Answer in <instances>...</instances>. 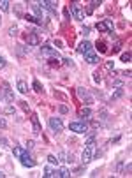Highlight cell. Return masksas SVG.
I'll list each match as a JSON object with an SVG mask.
<instances>
[{
    "label": "cell",
    "instance_id": "1",
    "mask_svg": "<svg viewBox=\"0 0 132 178\" xmlns=\"http://www.w3.org/2000/svg\"><path fill=\"white\" fill-rule=\"evenodd\" d=\"M0 97H4V99H6L7 102H14V92H13V88H11V85H9L7 81H4V83H2Z\"/></svg>",
    "mask_w": 132,
    "mask_h": 178
},
{
    "label": "cell",
    "instance_id": "2",
    "mask_svg": "<svg viewBox=\"0 0 132 178\" xmlns=\"http://www.w3.org/2000/svg\"><path fill=\"white\" fill-rule=\"evenodd\" d=\"M70 11H72L74 20H77V21H83L85 20V11H83V6L79 2H72L70 4Z\"/></svg>",
    "mask_w": 132,
    "mask_h": 178
},
{
    "label": "cell",
    "instance_id": "3",
    "mask_svg": "<svg viewBox=\"0 0 132 178\" xmlns=\"http://www.w3.org/2000/svg\"><path fill=\"white\" fill-rule=\"evenodd\" d=\"M93 150H95V145H85V150H83V153H81V164L92 162V159H93Z\"/></svg>",
    "mask_w": 132,
    "mask_h": 178
},
{
    "label": "cell",
    "instance_id": "4",
    "mask_svg": "<svg viewBox=\"0 0 132 178\" xmlns=\"http://www.w3.org/2000/svg\"><path fill=\"white\" fill-rule=\"evenodd\" d=\"M69 129L72 132H77V134H86L88 132V125H86V122H70Z\"/></svg>",
    "mask_w": 132,
    "mask_h": 178
},
{
    "label": "cell",
    "instance_id": "5",
    "mask_svg": "<svg viewBox=\"0 0 132 178\" xmlns=\"http://www.w3.org/2000/svg\"><path fill=\"white\" fill-rule=\"evenodd\" d=\"M27 43H28V46H39V44H41V32H37V30L28 32Z\"/></svg>",
    "mask_w": 132,
    "mask_h": 178
},
{
    "label": "cell",
    "instance_id": "6",
    "mask_svg": "<svg viewBox=\"0 0 132 178\" xmlns=\"http://www.w3.org/2000/svg\"><path fill=\"white\" fill-rule=\"evenodd\" d=\"M95 28L99 30V32H107V34H109V36L113 37V23L109 21V20H106V21H100V23H97V25H95Z\"/></svg>",
    "mask_w": 132,
    "mask_h": 178
},
{
    "label": "cell",
    "instance_id": "7",
    "mask_svg": "<svg viewBox=\"0 0 132 178\" xmlns=\"http://www.w3.org/2000/svg\"><path fill=\"white\" fill-rule=\"evenodd\" d=\"M41 55L46 58H60V55H58V51L55 50V48H51V46H42L41 48Z\"/></svg>",
    "mask_w": 132,
    "mask_h": 178
},
{
    "label": "cell",
    "instance_id": "8",
    "mask_svg": "<svg viewBox=\"0 0 132 178\" xmlns=\"http://www.w3.org/2000/svg\"><path fill=\"white\" fill-rule=\"evenodd\" d=\"M37 6L41 9H46L49 11L51 14H56V2H49V0H41V2H37Z\"/></svg>",
    "mask_w": 132,
    "mask_h": 178
},
{
    "label": "cell",
    "instance_id": "9",
    "mask_svg": "<svg viewBox=\"0 0 132 178\" xmlns=\"http://www.w3.org/2000/svg\"><path fill=\"white\" fill-rule=\"evenodd\" d=\"M49 127H51V131L55 132V134H60L63 131V123L60 118H49Z\"/></svg>",
    "mask_w": 132,
    "mask_h": 178
},
{
    "label": "cell",
    "instance_id": "10",
    "mask_svg": "<svg viewBox=\"0 0 132 178\" xmlns=\"http://www.w3.org/2000/svg\"><path fill=\"white\" fill-rule=\"evenodd\" d=\"M20 161H21V164H23L25 168H34V166H35V161H34V157L30 155L28 152H23V153H21Z\"/></svg>",
    "mask_w": 132,
    "mask_h": 178
},
{
    "label": "cell",
    "instance_id": "11",
    "mask_svg": "<svg viewBox=\"0 0 132 178\" xmlns=\"http://www.w3.org/2000/svg\"><path fill=\"white\" fill-rule=\"evenodd\" d=\"M77 97H79L81 100H85L86 104H92V102H93V99L90 97L88 90H86V88H83V86H79V88H77Z\"/></svg>",
    "mask_w": 132,
    "mask_h": 178
},
{
    "label": "cell",
    "instance_id": "12",
    "mask_svg": "<svg viewBox=\"0 0 132 178\" xmlns=\"http://www.w3.org/2000/svg\"><path fill=\"white\" fill-rule=\"evenodd\" d=\"M83 57H85V60H86L88 64H92V65H95V64H99V62H100V58H99V55L95 53V50H92V51H88V53H85Z\"/></svg>",
    "mask_w": 132,
    "mask_h": 178
},
{
    "label": "cell",
    "instance_id": "13",
    "mask_svg": "<svg viewBox=\"0 0 132 178\" xmlns=\"http://www.w3.org/2000/svg\"><path fill=\"white\" fill-rule=\"evenodd\" d=\"M93 50V44L90 43V41H83V43L79 44V48H77V51L81 53V55H85V53H88V51Z\"/></svg>",
    "mask_w": 132,
    "mask_h": 178
},
{
    "label": "cell",
    "instance_id": "14",
    "mask_svg": "<svg viewBox=\"0 0 132 178\" xmlns=\"http://www.w3.org/2000/svg\"><path fill=\"white\" fill-rule=\"evenodd\" d=\"M16 86H18L20 93H28V83L23 78H18V83H16Z\"/></svg>",
    "mask_w": 132,
    "mask_h": 178
},
{
    "label": "cell",
    "instance_id": "15",
    "mask_svg": "<svg viewBox=\"0 0 132 178\" xmlns=\"http://www.w3.org/2000/svg\"><path fill=\"white\" fill-rule=\"evenodd\" d=\"M55 176H58V178H69L70 176V171L67 169V168H58V169H55Z\"/></svg>",
    "mask_w": 132,
    "mask_h": 178
},
{
    "label": "cell",
    "instance_id": "16",
    "mask_svg": "<svg viewBox=\"0 0 132 178\" xmlns=\"http://www.w3.org/2000/svg\"><path fill=\"white\" fill-rule=\"evenodd\" d=\"M32 9H34V13L37 14V20H39V21H42V18H44V13H42V9L37 6V2H34V4H32Z\"/></svg>",
    "mask_w": 132,
    "mask_h": 178
},
{
    "label": "cell",
    "instance_id": "17",
    "mask_svg": "<svg viewBox=\"0 0 132 178\" xmlns=\"http://www.w3.org/2000/svg\"><path fill=\"white\" fill-rule=\"evenodd\" d=\"M32 125H34V131L39 134V131H41V125H39V116L35 113H32Z\"/></svg>",
    "mask_w": 132,
    "mask_h": 178
},
{
    "label": "cell",
    "instance_id": "18",
    "mask_svg": "<svg viewBox=\"0 0 132 178\" xmlns=\"http://www.w3.org/2000/svg\"><path fill=\"white\" fill-rule=\"evenodd\" d=\"M123 93H125V90H123V88H115V92L111 93V100H115V99H120V97H122Z\"/></svg>",
    "mask_w": 132,
    "mask_h": 178
},
{
    "label": "cell",
    "instance_id": "19",
    "mask_svg": "<svg viewBox=\"0 0 132 178\" xmlns=\"http://www.w3.org/2000/svg\"><path fill=\"white\" fill-rule=\"evenodd\" d=\"M44 176H46V178H53V176H55V169H53L51 166H46V168H44Z\"/></svg>",
    "mask_w": 132,
    "mask_h": 178
},
{
    "label": "cell",
    "instance_id": "20",
    "mask_svg": "<svg viewBox=\"0 0 132 178\" xmlns=\"http://www.w3.org/2000/svg\"><path fill=\"white\" fill-rule=\"evenodd\" d=\"M32 86H34V90H35L37 93H42V92H44V88H42V85L39 83V81H37V79H34V81H32Z\"/></svg>",
    "mask_w": 132,
    "mask_h": 178
},
{
    "label": "cell",
    "instance_id": "21",
    "mask_svg": "<svg viewBox=\"0 0 132 178\" xmlns=\"http://www.w3.org/2000/svg\"><path fill=\"white\" fill-rule=\"evenodd\" d=\"M9 6H11V4H9L7 0H0V11H2V13H9Z\"/></svg>",
    "mask_w": 132,
    "mask_h": 178
},
{
    "label": "cell",
    "instance_id": "22",
    "mask_svg": "<svg viewBox=\"0 0 132 178\" xmlns=\"http://www.w3.org/2000/svg\"><path fill=\"white\" fill-rule=\"evenodd\" d=\"M99 6H100V2H97V0H92L90 6H88V9H86V13H88V14H90V13H93V9L99 7Z\"/></svg>",
    "mask_w": 132,
    "mask_h": 178
},
{
    "label": "cell",
    "instance_id": "23",
    "mask_svg": "<svg viewBox=\"0 0 132 178\" xmlns=\"http://www.w3.org/2000/svg\"><path fill=\"white\" fill-rule=\"evenodd\" d=\"M90 115H92L90 108H81V109H79V116H90Z\"/></svg>",
    "mask_w": 132,
    "mask_h": 178
},
{
    "label": "cell",
    "instance_id": "24",
    "mask_svg": "<svg viewBox=\"0 0 132 178\" xmlns=\"http://www.w3.org/2000/svg\"><path fill=\"white\" fill-rule=\"evenodd\" d=\"M65 157H67L65 150H60V152H58V155H56V159H58V162H65Z\"/></svg>",
    "mask_w": 132,
    "mask_h": 178
},
{
    "label": "cell",
    "instance_id": "25",
    "mask_svg": "<svg viewBox=\"0 0 132 178\" xmlns=\"http://www.w3.org/2000/svg\"><path fill=\"white\" fill-rule=\"evenodd\" d=\"M25 20H27V21H30V23H39V25H42V21H39L37 18H34V16H30V14L25 16Z\"/></svg>",
    "mask_w": 132,
    "mask_h": 178
},
{
    "label": "cell",
    "instance_id": "26",
    "mask_svg": "<svg viewBox=\"0 0 132 178\" xmlns=\"http://www.w3.org/2000/svg\"><path fill=\"white\" fill-rule=\"evenodd\" d=\"M99 116H100V120H102V122H106V120H107V116H109V113H107V109H102V111L99 113Z\"/></svg>",
    "mask_w": 132,
    "mask_h": 178
},
{
    "label": "cell",
    "instance_id": "27",
    "mask_svg": "<svg viewBox=\"0 0 132 178\" xmlns=\"http://www.w3.org/2000/svg\"><path fill=\"white\" fill-rule=\"evenodd\" d=\"M13 153H14L16 157H18V159H20V157H21V153H23V150H21L20 146H14V148H13Z\"/></svg>",
    "mask_w": 132,
    "mask_h": 178
},
{
    "label": "cell",
    "instance_id": "28",
    "mask_svg": "<svg viewBox=\"0 0 132 178\" xmlns=\"http://www.w3.org/2000/svg\"><path fill=\"white\" fill-rule=\"evenodd\" d=\"M30 51V48H25V46H18V53L20 55H25V53H28Z\"/></svg>",
    "mask_w": 132,
    "mask_h": 178
},
{
    "label": "cell",
    "instance_id": "29",
    "mask_svg": "<svg viewBox=\"0 0 132 178\" xmlns=\"http://www.w3.org/2000/svg\"><path fill=\"white\" fill-rule=\"evenodd\" d=\"M4 113H6V115H14V113H16V109H14L13 106H7L6 109H4Z\"/></svg>",
    "mask_w": 132,
    "mask_h": 178
},
{
    "label": "cell",
    "instance_id": "30",
    "mask_svg": "<svg viewBox=\"0 0 132 178\" xmlns=\"http://www.w3.org/2000/svg\"><path fill=\"white\" fill-rule=\"evenodd\" d=\"M97 48H99V51H100V53H106V51H107V48H106L104 43H97Z\"/></svg>",
    "mask_w": 132,
    "mask_h": 178
},
{
    "label": "cell",
    "instance_id": "31",
    "mask_svg": "<svg viewBox=\"0 0 132 178\" xmlns=\"http://www.w3.org/2000/svg\"><path fill=\"white\" fill-rule=\"evenodd\" d=\"M9 36L11 37L18 36V27H11V28H9Z\"/></svg>",
    "mask_w": 132,
    "mask_h": 178
},
{
    "label": "cell",
    "instance_id": "32",
    "mask_svg": "<svg viewBox=\"0 0 132 178\" xmlns=\"http://www.w3.org/2000/svg\"><path fill=\"white\" fill-rule=\"evenodd\" d=\"M122 62H130V53H129V51L122 55Z\"/></svg>",
    "mask_w": 132,
    "mask_h": 178
},
{
    "label": "cell",
    "instance_id": "33",
    "mask_svg": "<svg viewBox=\"0 0 132 178\" xmlns=\"http://www.w3.org/2000/svg\"><path fill=\"white\" fill-rule=\"evenodd\" d=\"M48 161H49V164H58V159L55 155H48Z\"/></svg>",
    "mask_w": 132,
    "mask_h": 178
},
{
    "label": "cell",
    "instance_id": "34",
    "mask_svg": "<svg viewBox=\"0 0 132 178\" xmlns=\"http://www.w3.org/2000/svg\"><path fill=\"white\" fill-rule=\"evenodd\" d=\"M65 162L72 164V162H74V155H72V153H67V157H65Z\"/></svg>",
    "mask_w": 132,
    "mask_h": 178
},
{
    "label": "cell",
    "instance_id": "35",
    "mask_svg": "<svg viewBox=\"0 0 132 178\" xmlns=\"http://www.w3.org/2000/svg\"><path fill=\"white\" fill-rule=\"evenodd\" d=\"M63 64L67 65V67H72V65H74V62H72L70 58H63Z\"/></svg>",
    "mask_w": 132,
    "mask_h": 178
},
{
    "label": "cell",
    "instance_id": "36",
    "mask_svg": "<svg viewBox=\"0 0 132 178\" xmlns=\"http://www.w3.org/2000/svg\"><path fill=\"white\" fill-rule=\"evenodd\" d=\"M4 67H6V57H2V55H0V71H2Z\"/></svg>",
    "mask_w": 132,
    "mask_h": 178
},
{
    "label": "cell",
    "instance_id": "37",
    "mask_svg": "<svg viewBox=\"0 0 132 178\" xmlns=\"http://www.w3.org/2000/svg\"><path fill=\"white\" fill-rule=\"evenodd\" d=\"M0 127H2V129L7 127V122H6V118H4V116H0Z\"/></svg>",
    "mask_w": 132,
    "mask_h": 178
},
{
    "label": "cell",
    "instance_id": "38",
    "mask_svg": "<svg viewBox=\"0 0 132 178\" xmlns=\"http://www.w3.org/2000/svg\"><path fill=\"white\" fill-rule=\"evenodd\" d=\"M34 146H35V143L32 141V139H30V141L27 143V150H32V148H34Z\"/></svg>",
    "mask_w": 132,
    "mask_h": 178
},
{
    "label": "cell",
    "instance_id": "39",
    "mask_svg": "<svg viewBox=\"0 0 132 178\" xmlns=\"http://www.w3.org/2000/svg\"><path fill=\"white\" fill-rule=\"evenodd\" d=\"M93 81H95V83H100V76H99V72L93 74Z\"/></svg>",
    "mask_w": 132,
    "mask_h": 178
},
{
    "label": "cell",
    "instance_id": "40",
    "mask_svg": "<svg viewBox=\"0 0 132 178\" xmlns=\"http://www.w3.org/2000/svg\"><path fill=\"white\" fill-rule=\"evenodd\" d=\"M67 111H69V108L62 104V106H60V113H67Z\"/></svg>",
    "mask_w": 132,
    "mask_h": 178
},
{
    "label": "cell",
    "instance_id": "41",
    "mask_svg": "<svg viewBox=\"0 0 132 178\" xmlns=\"http://www.w3.org/2000/svg\"><path fill=\"white\" fill-rule=\"evenodd\" d=\"M0 145H2V146H7V139H6V138H0Z\"/></svg>",
    "mask_w": 132,
    "mask_h": 178
},
{
    "label": "cell",
    "instance_id": "42",
    "mask_svg": "<svg viewBox=\"0 0 132 178\" xmlns=\"http://www.w3.org/2000/svg\"><path fill=\"white\" fill-rule=\"evenodd\" d=\"M88 32H90V28H88V27H85V28H83V34H85V36H88Z\"/></svg>",
    "mask_w": 132,
    "mask_h": 178
},
{
    "label": "cell",
    "instance_id": "43",
    "mask_svg": "<svg viewBox=\"0 0 132 178\" xmlns=\"http://www.w3.org/2000/svg\"><path fill=\"white\" fill-rule=\"evenodd\" d=\"M6 175H4V171H0V178H4Z\"/></svg>",
    "mask_w": 132,
    "mask_h": 178
},
{
    "label": "cell",
    "instance_id": "44",
    "mask_svg": "<svg viewBox=\"0 0 132 178\" xmlns=\"http://www.w3.org/2000/svg\"><path fill=\"white\" fill-rule=\"evenodd\" d=\"M0 25H2V18H0Z\"/></svg>",
    "mask_w": 132,
    "mask_h": 178
}]
</instances>
